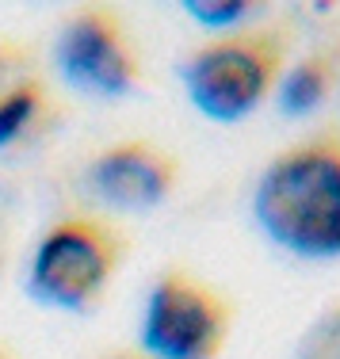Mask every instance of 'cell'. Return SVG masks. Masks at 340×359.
<instances>
[{
	"label": "cell",
	"instance_id": "6da1fadb",
	"mask_svg": "<svg viewBox=\"0 0 340 359\" xmlns=\"http://www.w3.org/2000/svg\"><path fill=\"white\" fill-rule=\"evenodd\" d=\"M252 215L302 260L340 256V138L318 134L276 153L252 191Z\"/></svg>",
	"mask_w": 340,
	"mask_h": 359
},
{
	"label": "cell",
	"instance_id": "7a4b0ae2",
	"mask_svg": "<svg viewBox=\"0 0 340 359\" xmlns=\"http://www.w3.org/2000/svg\"><path fill=\"white\" fill-rule=\"evenodd\" d=\"M287 69V35L276 27H241L203 42L180 65L195 111L215 123L252 115Z\"/></svg>",
	"mask_w": 340,
	"mask_h": 359
},
{
	"label": "cell",
	"instance_id": "3957f363",
	"mask_svg": "<svg viewBox=\"0 0 340 359\" xmlns=\"http://www.w3.org/2000/svg\"><path fill=\"white\" fill-rule=\"evenodd\" d=\"M126 237L100 215H65L39 237L27 271V294L50 310L88 313L107 294Z\"/></svg>",
	"mask_w": 340,
	"mask_h": 359
},
{
	"label": "cell",
	"instance_id": "277c9868",
	"mask_svg": "<svg viewBox=\"0 0 340 359\" xmlns=\"http://www.w3.org/2000/svg\"><path fill=\"white\" fill-rule=\"evenodd\" d=\"M233 310L210 283L184 268L153 279L142 313V352L149 359H218L229 340Z\"/></svg>",
	"mask_w": 340,
	"mask_h": 359
},
{
	"label": "cell",
	"instance_id": "5b68a950",
	"mask_svg": "<svg viewBox=\"0 0 340 359\" xmlns=\"http://www.w3.org/2000/svg\"><path fill=\"white\" fill-rule=\"evenodd\" d=\"M54 62L65 84L96 100H123L142 81V62L126 23L107 4H84L62 23Z\"/></svg>",
	"mask_w": 340,
	"mask_h": 359
},
{
	"label": "cell",
	"instance_id": "8992f818",
	"mask_svg": "<svg viewBox=\"0 0 340 359\" xmlns=\"http://www.w3.org/2000/svg\"><path fill=\"white\" fill-rule=\"evenodd\" d=\"M180 180V161L149 138H126L100 149L88 161L84 184L104 207L149 210L172 195Z\"/></svg>",
	"mask_w": 340,
	"mask_h": 359
},
{
	"label": "cell",
	"instance_id": "52a82bcc",
	"mask_svg": "<svg viewBox=\"0 0 340 359\" xmlns=\"http://www.w3.org/2000/svg\"><path fill=\"white\" fill-rule=\"evenodd\" d=\"M57 118L50 81L23 42L0 39V153L42 138Z\"/></svg>",
	"mask_w": 340,
	"mask_h": 359
},
{
	"label": "cell",
	"instance_id": "ba28073f",
	"mask_svg": "<svg viewBox=\"0 0 340 359\" xmlns=\"http://www.w3.org/2000/svg\"><path fill=\"white\" fill-rule=\"evenodd\" d=\"M333 62L325 54H310L302 62H294L291 69H283L276 84V100L283 115H310L313 107L325 104V96L333 92Z\"/></svg>",
	"mask_w": 340,
	"mask_h": 359
},
{
	"label": "cell",
	"instance_id": "9c48e42d",
	"mask_svg": "<svg viewBox=\"0 0 340 359\" xmlns=\"http://www.w3.org/2000/svg\"><path fill=\"white\" fill-rule=\"evenodd\" d=\"M184 12H188L195 23H203V27L241 31L252 15L264 12V4H252V0H188Z\"/></svg>",
	"mask_w": 340,
	"mask_h": 359
},
{
	"label": "cell",
	"instance_id": "30bf717a",
	"mask_svg": "<svg viewBox=\"0 0 340 359\" xmlns=\"http://www.w3.org/2000/svg\"><path fill=\"white\" fill-rule=\"evenodd\" d=\"M291 359H340V302L329 306L310 329L302 332Z\"/></svg>",
	"mask_w": 340,
	"mask_h": 359
},
{
	"label": "cell",
	"instance_id": "8fae6325",
	"mask_svg": "<svg viewBox=\"0 0 340 359\" xmlns=\"http://www.w3.org/2000/svg\"><path fill=\"white\" fill-rule=\"evenodd\" d=\"M96 359H149L146 352H134V348H115V352H104Z\"/></svg>",
	"mask_w": 340,
	"mask_h": 359
},
{
	"label": "cell",
	"instance_id": "7c38bea8",
	"mask_svg": "<svg viewBox=\"0 0 340 359\" xmlns=\"http://www.w3.org/2000/svg\"><path fill=\"white\" fill-rule=\"evenodd\" d=\"M4 260H8V241H4V226H0V276H4Z\"/></svg>",
	"mask_w": 340,
	"mask_h": 359
},
{
	"label": "cell",
	"instance_id": "4fadbf2b",
	"mask_svg": "<svg viewBox=\"0 0 340 359\" xmlns=\"http://www.w3.org/2000/svg\"><path fill=\"white\" fill-rule=\"evenodd\" d=\"M0 359H12V355H8V348H4V344H0Z\"/></svg>",
	"mask_w": 340,
	"mask_h": 359
}]
</instances>
